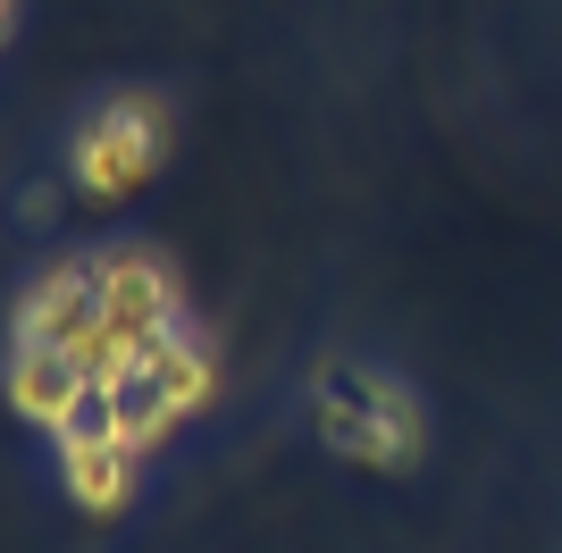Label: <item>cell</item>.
<instances>
[{
  "label": "cell",
  "instance_id": "obj_3",
  "mask_svg": "<svg viewBox=\"0 0 562 553\" xmlns=\"http://www.w3.org/2000/svg\"><path fill=\"white\" fill-rule=\"evenodd\" d=\"M135 444L117 437H59V470H68V495L85 511H126V495H135Z\"/></svg>",
  "mask_w": 562,
  "mask_h": 553
},
{
  "label": "cell",
  "instance_id": "obj_2",
  "mask_svg": "<svg viewBox=\"0 0 562 553\" xmlns=\"http://www.w3.org/2000/svg\"><path fill=\"white\" fill-rule=\"evenodd\" d=\"M160 151H168L160 101L117 92L110 110L85 117V135H76V151H68V177H76L85 202H135L143 184H151V168H160Z\"/></svg>",
  "mask_w": 562,
  "mask_h": 553
},
{
  "label": "cell",
  "instance_id": "obj_1",
  "mask_svg": "<svg viewBox=\"0 0 562 553\" xmlns=\"http://www.w3.org/2000/svg\"><path fill=\"white\" fill-rule=\"evenodd\" d=\"M319 437H328L345 461L412 470L420 444H428V419H420V403H412L395 377L352 369V361H328V369H319Z\"/></svg>",
  "mask_w": 562,
  "mask_h": 553
}]
</instances>
